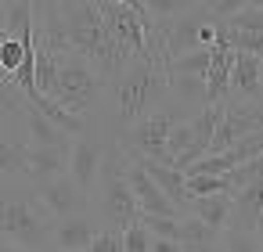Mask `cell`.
<instances>
[{"instance_id": "cell-21", "label": "cell", "mask_w": 263, "mask_h": 252, "mask_svg": "<svg viewBox=\"0 0 263 252\" xmlns=\"http://www.w3.org/2000/svg\"><path fill=\"white\" fill-rule=\"evenodd\" d=\"M26 105L29 101H26V94L18 90V83L11 76L0 80V123H4V119H22Z\"/></svg>"}, {"instance_id": "cell-37", "label": "cell", "mask_w": 263, "mask_h": 252, "mask_svg": "<svg viewBox=\"0 0 263 252\" xmlns=\"http://www.w3.org/2000/svg\"><path fill=\"white\" fill-rule=\"evenodd\" d=\"M249 8H263V0H249Z\"/></svg>"}, {"instance_id": "cell-5", "label": "cell", "mask_w": 263, "mask_h": 252, "mask_svg": "<svg viewBox=\"0 0 263 252\" xmlns=\"http://www.w3.org/2000/svg\"><path fill=\"white\" fill-rule=\"evenodd\" d=\"M177 119H180V115H173L170 108H155V112H148L144 119H137V123L123 133L119 144H123L130 155H144V159H155V162L173 166V159H170V151H166V137H170V130H173Z\"/></svg>"}, {"instance_id": "cell-19", "label": "cell", "mask_w": 263, "mask_h": 252, "mask_svg": "<svg viewBox=\"0 0 263 252\" xmlns=\"http://www.w3.org/2000/svg\"><path fill=\"white\" fill-rule=\"evenodd\" d=\"M209 51H213V47L198 44V47L177 54V58L166 65V76H205V69H209Z\"/></svg>"}, {"instance_id": "cell-38", "label": "cell", "mask_w": 263, "mask_h": 252, "mask_svg": "<svg viewBox=\"0 0 263 252\" xmlns=\"http://www.w3.org/2000/svg\"><path fill=\"white\" fill-rule=\"evenodd\" d=\"M47 252H72V248H47Z\"/></svg>"}, {"instance_id": "cell-1", "label": "cell", "mask_w": 263, "mask_h": 252, "mask_svg": "<svg viewBox=\"0 0 263 252\" xmlns=\"http://www.w3.org/2000/svg\"><path fill=\"white\" fill-rule=\"evenodd\" d=\"M54 8H58V26H62L69 47L76 54H83L108 83L119 80L134 54L112 36L94 0H54Z\"/></svg>"}, {"instance_id": "cell-7", "label": "cell", "mask_w": 263, "mask_h": 252, "mask_svg": "<svg viewBox=\"0 0 263 252\" xmlns=\"http://www.w3.org/2000/svg\"><path fill=\"white\" fill-rule=\"evenodd\" d=\"M259 220H263V173L252 177L245 187L231 191V216H227V227L231 230H259ZM223 227V230H227Z\"/></svg>"}, {"instance_id": "cell-23", "label": "cell", "mask_w": 263, "mask_h": 252, "mask_svg": "<svg viewBox=\"0 0 263 252\" xmlns=\"http://www.w3.org/2000/svg\"><path fill=\"white\" fill-rule=\"evenodd\" d=\"M220 245H223V252H263L256 230H231V227H227V230L220 234Z\"/></svg>"}, {"instance_id": "cell-22", "label": "cell", "mask_w": 263, "mask_h": 252, "mask_svg": "<svg viewBox=\"0 0 263 252\" xmlns=\"http://www.w3.org/2000/svg\"><path fill=\"white\" fill-rule=\"evenodd\" d=\"M187 184V195L198 198V195H216V191H231L227 177L223 173H195V177H184Z\"/></svg>"}, {"instance_id": "cell-34", "label": "cell", "mask_w": 263, "mask_h": 252, "mask_svg": "<svg viewBox=\"0 0 263 252\" xmlns=\"http://www.w3.org/2000/svg\"><path fill=\"white\" fill-rule=\"evenodd\" d=\"M4 36H8V8L0 4V44H4Z\"/></svg>"}, {"instance_id": "cell-26", "label": "cell", "mask_w": 263, "mask_h": 252, "mask_svg": "<svg viewBox=\"0 0 263 252\" xmlns=\"http://www.w3.org/2000/svg\"><path fill=\"white\" fill-rule=\"evenodd\" d=\"M191 8H198V0H148V15L152 18H180Z\"/></svg>"}, {"instance_id": "cell-35", "label": "cell", "mask_w": 263, "mask_h": 252, "mask_svg": "<svg viewBox=\"0 0 263 252\" xmlns=\"http://www.w3.org/2000/svg\"><path fill=\"white\" fill-rule=\"evenodd\" d=\"M0 252H33V248H22V245H15V241H0Z\"/></svg>"}, {"instance_id": "cell-8", "label": "cell", "mask_w": 263, "mask_h": 252, "mask_svg": "<svg viewBox=\"0 0 263 252\" xmlns=\"http://www.w3.org/2000/svg\"><path fill=\"white\" fill-rule=\"evenodd\" d=\"M130 162H126V180H130V187H134V198H137V205H141V212H159V216H180V209L166 198V191L148 177V169L134 159V155H126Z\"/></svg>"}, {"instance_id": "cell-10", "label": "cell", "mask_w": 263, "mask_h": 252, "mask_svg": "<svg viewBox=\"0 0 263 252\" xmlns=\"http://www.w3.org/2000/svg\"><path fill=\"white\" fill-rule=\"evenodd\" d=\"M263 94V58L249 54V51H234V65H231V87L227 98L238 101H256Z\"/></svg>"}, {"instance_id": "cell-32", "label": "cell", "mask_w": 263, "mask_h": 252, "mask_svg": "<svg viewBox=\"0 0 263 252\" xmlns=\"http://www.w3.org/2000/svg\"><path fill=\"white\" fill-rule=\"evenodd\" d=\"M148 252H184V248H180V241H173V238H155V234H152Z\"/></svg>"}, {"instance_id": "cell-39", "label": "cell", "mask_w": 263, "mask_h": 252, "mask_svg": "<svg viewBox=\"0 0 263 252\" xmlns=\"http://www.w3.org/2000/svg\"><path fill=\"white\" fill-rule=\"evenodd\" d=\"M0 4H11V0H0Z\"/></svg>"}, {"instance_id": "cell-29", "label": "cell", "mask_w": 263, "mask_h": 252, "mask_svg": "<svg viewBox=\"0 0 263 252\" xmlns=\"http://www.w3.org/2000/svg\"><path fill=\"white\" fill-rule=\"evenodd\" d=\"M227 26H234V29H252V33H263V8H241V11H234L231 18H223Z\"/></svg>"}, {"instance_id": "cell-15", "label": "cell", "mask_w": 263, "mask_h": 252, "mask_svg": "<svg viewBox=\"0 0 263 252\" xmlns=\"http://www.w3.org/2000/svg\"><path fill=\"white\" fill-rule=\"evenodd\" d=\"M26 141L0 133V184H33L29 162H26Z\"/></svg>"}, {"instance_id": "cell-14", "label": "cell", "mask_w": 263, "mask_h": 252, "mask_svg": "<svg viewBox=\"0 0 263 252\" xmlns=\"http://www.w3.org/2000/svg\"><path fill=\"white\" fill-rule=\"evenodd\" d=\"M231 65H234V51L213 44V51H209V69H205V105H220V101L227 98Z\"/></svg>"}, {"instance_id": "cell-27", "label": "cell", "mask_w": 263, "mask_h": 252, "mask_svg": "<svg viewBox=\"0 0 263 252\" xmlns=\"http://www.w3.org/2000/svg\"><path fill=\"white\" fill-rule=\"evenodd\" d=\"M87 252H126L123 230H116V227H98V234H94L90 245H87Z\"/></svg>"}, {"instance_id": "cell-12", "label": "cell", "mask_w": 263, "mask_h": 252, "mask_svg": "<svg viewBox=\"0 0 263 252\" xmlns=\"http://www.w3.org/2000/svg\"><path fill=\"white\" fill-rule=\"evenodd\" d=\"M98 220L90 216V209L87 212H72V216H62V220H54V234H51V245L54 248H72V252H87V245H90V238L98 234Z\"/></svg>"}, {"instance_id": "cell-9", "label": "cell", "mask_w": 263, "mask_h": 252, "mask_svg": "<svg viewBox=\"0 0 263 252\" xmlns=\"http://www.w3.org/2000/svg\"><path fill=\"white\" fill-rule=\"evenodd\" d=\"M101 151L105 141L98 137H72V151H69V177L76 180L80 191H94L98 184V169H101Z\"/></svg>"}, {"instance_id": "cell-33", "label": "cell", "mask_w": 263, "mask_h": 252, "mask_svg": "<svg viewBox=\"0 0 263 252\" xmlns=\"http://www.w3.org/2000/svg\"><path fill=\"white\" fill-rule=\"evenodd\" d=\"M116 4H126V8H134V11H137V15H141V18L152 26V15H148V0H116ZM148 26H144V29H148Z\"/></svg>"}, {"instance_id": "cell-4", "label": "cell", "mask_w": 263, "mask_h": 252, "mask_svg": "<svg viewBox=\"0 0 263 252\" xmlns=\"http://www.w3.org/2000/svg\"><path fill=\"white\" fill-rule=\"evenodd\" d=\"M108 94V80L76 51H65L58 58V69H54V83L47 90L51 101H58L62 108L90 119L98 108H101V98Z\"/></svg>"}, {"instance_id": "cell-17", "label": "cell", "mask_w": 263, "mask_h": 252, "mask_svg": "<svg viewBox=\"0 0 263 252\" xmlns=\"http://www.w3.org/2000/svg\"><path fill=\"white\" fill-rule=\"evenodd\" d=\"M187 212H195L198 220H205L209 227L223 230L227 227V216H231V191H216V195H198L191 198Z\"/></svg>"}, {"instance_id": "cell-40", "label": "cell", "mask_w": 263, "mask_h": 252, "mask_svg": "<svg viewBox=\"0 0 263 252\" xmlns=\"http://www.w3.org/2000/svg\"><path fill=\"white\" fill-rule=\"evenodd\" d=\"M0 191H4V184H0Z\"/></svg>"}, {"instance_id": "cell-2", "label": "cell", "mask_w": 263, "mask_h": 252, "mask_svg": "<svg viewBox=\"0 0 263 252\" xmlns=\"http://www.w3.org/2000/svg\"><path fill=\"white\" fill-rule=\"evenodd\" d=\"M108 94H112V105H116L119 130H130L137 119L162 108V101L170 98L166 65L159 58H130L123 76L108 83Z\"/></svg>"}, {"instance_id": "cell-16", "label": "cell", "mask_w": 263, "mask_h": 252, "mask_svg": "<svg viewBox=\"0 0 263 252\" xmlns=\"http://www.w3.org/2000/svg\"><path fill=\"white\" fill-rule=\"evenodd\" d=\"M22 126H26V144H72V137L65 130H58L51 119H44L33 105H26Z\"/></svg>"}, {"instance_id": "cell-6", "label": "cell", "mask_w": 263, "mask_h": 252, "mask_svg": "<svg viewBox=\"0 0 263 252\" xmlns=\"http://www.w3.org/2000/svg\"><path fill=\"white\" fill-rule=\"evenodd\" d=\"M33 187H36L40 202L47 205V212H51L54 220L72 216V212H87V209H90V195H87V191H80V187H76V180H72L69 173L51 177V180H40V184H33Z\"/></svg>"}, {"instance_id": "cell-31", "label": "cell", "mask_w": 263, "mask_h": 252, "mask_svg": "<svg viewBox=\"0 0 263 252\" xmlns=\"http://www.w3.org/2000/svg\"><path fill=\"white\" fill-rule=\"evenodd\" d=\"M184 252H223L220 238H209V241H180Z\"/></svg>"}, {"instance_id": "cell-13", "label": "cell", "mask_w": 263, "mask_h": 252, "mask_svg": "<svg viewBox=\"0 0 263 252\" xmlns=\"http://www.w3.org/2000/svg\"><path fill=\"white\" fill-rule=\"evenodd\" d=\"M126 151V148H123ZM130 155V151H126ZM144 169H148V177L166 191V198L180 209V212H187V205H191V195H187V184H184V173L177 169V166H166V162H155V159H144V155H134Z\"/></svg>"}, {"instance_id": "cell-41", "label": "cell", "mask_w": 263, "mask_h": 252, "mask_svg": "<svg viewBox=\"0 0 263 252\" xmlns=\"http://www.w3.org/2000/svg\"><path fill=\"white\" fill-rule=\"evenodd\" d=\"M198 4H202V0H198Z\"/></svg>"}, {"instance_id": "cell-42", "label": "cell", "mask_w": 263, "mask_h": 252, "mask_svg": "<svg viewBox=\"0 0 263 252\" xmlns=\"http://www.w3.org/2000/svg\"><path fill=\"white\" fill-rule=\"evenodd\" d=\"M0 241H4V238H0Z\"/></svg>"}, {"instance_id": "cell-25", "label": "cell", "mask_w": 263, "mask_h": 252, "mask_svg": "<svg viewBox=\"0 0 263 252\" xmlns=\"http://www.w3.org/2000/svg\"><path fill=\"white\" fill-rule=\"evenodd\" d=\"M191 141H195L191 119H177V123H173V130H170V137H166V151H170V159H177L180 151H187V148H191Z\"/></svg>"}, {"instance_id": "cell-36", "label": "cell", "mask_w": 263, "mask_h": 252, "mask_svg": "<svg viewBox=\"0 0 263 252\" xmlns=\"http://www.w3.org/2000/svg\"><path fill=\"white\" fill-rule=\"evenodd\" d=\"M256 234H259V248H263V220H259V230Z\"/></svg>"}, {"instance_id": "cell-28", "label": "cell", "mask_w": 263, "mask_h": 252, "mask_svg": "<svg viewBox=\"0 0 263 252\" xmlns=\"http://www.w3.org/2000/svg\"><path fill=\"white\" fill-rule=\"evenodd\" d=\"M123 245H126V252H148L152 230L144 227V220H137V223H130V227L123 230Z\"/></svg>"}, {"instance_id": "cell-11", "label": "cell", "mask_w": 263, "mask_h": 252, "mask_svg": "<svg viewBox=\"0 0 263 252\" xmlns=\"http://www.w3.org/2000/svg\"><path fill=\"white\" fill-rule=\"evenodd\" d=\"M69 151L72 144H29L26 148V162H29V180H51L69 173Z\"/></svg>"}, {"instance_id": "cell-30", "label": "cell", "mask_w": 263, "mask_h": 252, "mask_svg": "<svg viewBox=\"0 0 263 252\" xmlns=\"http://www.w3.org/2000/svg\"><path fill=\"white\" fill-rule=\"evenodd\" d=\"M249 0H202V8L213 15V18H231L234 11H241Z\"/></svg>"}, {"instance_id": "cell-18", "label": "cell", "mask_w": 263, "mask_h": 252, "mask_svg": "<svg viewBox=\"0 0 263 252\" xmlns=\"http://www.w3.org/2000/svg\"><path fill=\"white\" fill-rule=\"evenodd\" d=\"M170 94L177 98V108H202L205 105V76H170Z\"/></svg>"}, {"instance_id": "cell-24", "label": "cell", "mask_w": 263, "mask_h": 252, "mask_svg": "<svg viewBox=\"0 0 263 252\" xmlns=\"http://www.w3.org/2000/svg\"><path fill=\"white\" fill-rule=\"evenodd\" d=\"M144 227L155 234V238H173L180 241V216H159V212H141Z\"/></svg>"}, {"instance_id": "cell-20", "label": "cell", "mask_w": 263, "mask_h": 252, "mask_svg": "<svg viewBox=\"0 0 263 252\" xmlns=\"http://www.w3.org/2000/svg\"><path fill=\"white\" fill-rule=\"evenodd\" d=\"M220 112L223 105H202L195 115H191V130H195V144L209 155L213 148V133H216V123H220Z\"/></svg>"}, {"instance_id": "cell-3", "label": "cell", "mask_w": 263, "mask_h": 252, "mask_svg": "<svg viewBox=\"0 0 263 252\" xmlns=\"http://www.w3.org/2000/svg\"><path fill=\"white\" fill-rule=\"evenodd\" d=\"M51 234H54V216L47 212L33 184L0 191V238L4 241H15L33 252H47L54 248Z\"/></svg>"}]
</instances>
